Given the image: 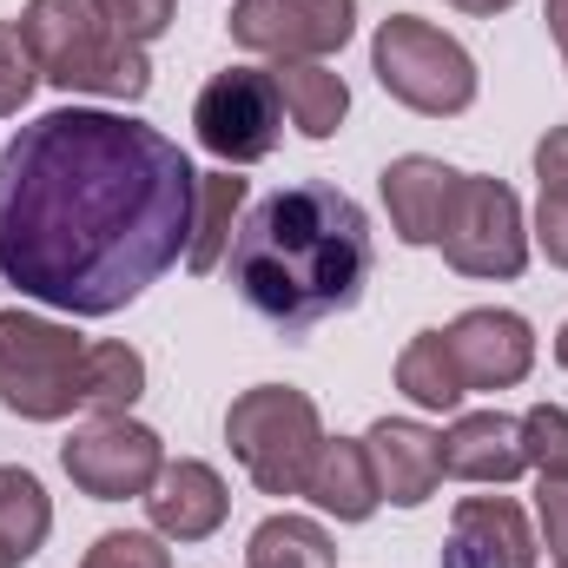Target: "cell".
<instances>
[{
	"label": "cell",
	"instance_id": "obj_1",
	"mask_svg": "<svg viewBox=\"0 0 568 568\" xmlns=\"http://www.w3.org/2000/svg\"><path fill=\"white\" fill-rule=\"evenodd\" d=\"M185 145L113 106H53L0 145V278L67 317H113L192 245Z\"/></svg>",
	"mask_w": 568,
	"mask_h": 568
},
{
	"label": "cell",
	"instance_id": "obj_2",
	"mask_svg": "<svg viewBox=\"0 0 568 568\" xmlns=\"http://www.w3.org/2000/svg\"><path fill=\"white\" fill-rule=\"evenodd\" d=\"M225 258H232V291L284 337H304L324 317L351 311L377 265L364 205L317 179L258 199Z\"/></svg>",
	"mask_w": 568,
	"mask_h": 568
},
{
	"label": "cell",
	"instance_id": "obj_3",
	"mask_svg": "<svg viewBox=\"0 0 568 568\" xmlns=\"http://www.w3.org/2000/svg\"><path fill=\"white\" fill-rule=\"evenodd\" d=\"M20 33L40 60V80H53L60 93H87V100H120L133 106L152 93V60L145 47H126L93 0H27Z\"/></svg>",
	"mask_w": 568,
	"mask_h": 568
},
{
	"label": "cell",
	"instance_id": "obj_4",
	"mask_svg": "<svg viewBox=\"0 0 568 568\" xmlns=\"http://www.w3.org/2000/svg\"><path fill=\"white\" fill-rule=\"evenodd\" d=\"M371 73H377V87H384L397 106H410V113H424V120H456V113H469V106H476V87H483L469 47H463L456 33L417 20V13H390V20L377 27V40H371Z\"/></svg>",
	"mask_w": 568,
	"mask_h": 568
},
{
	"label": "cell",
	"instance_id": "obj_5",
	"mask_svg": "<svg viewBox=\"0 0 568 568\" xmlns=\"http://www.w3.org/2000/svg\"><path fill=\"white\" fill-rule=\"evenodd\" d=\"M87 337L40 311H0V404L20 424H60L80 410Z\"/></svg>",
	"mask_w": 568,
	"mask_h": 568
},
{
	"label": "cell",
	"instance_id": "obj_6",
	"mask_svg": "<svg viewBox=\"0 0 568 568\" xmlns=\"http://www.w3.org/2000/svg\"><path fill=\"white\" fill-rule=\"evenodd\" d=\"M225 443L258 483V496H304L311 456L324 443V417L304 390L291 384H252L225 410Z\"/></svg>",
	"mask_w": 568,
	"mask_h": 568
},
{
	"label": "cell",
	"instance_id": "obj_7",
	"mask_svg": "<svg viewBox=\"0 0 568 568\" xmlns=\"http://www.w3.org/2000/svg\"><path fill=\"white\" fill-rule=\"evenodd\" d=\"M436 252L463 278H503V284L523 278L529 272V219H523V199L503 179H489V172H463L456 192H449Z\"/></svg>",
	"mask_w": 568,
	"mask_h": 568
},
{
	"label": "cell",
	"instance_id": "obj_8",
	"mask_svg": "<svg viewBox=\"0 0 568 568\" xmlns=\"http://www.w3.org/2000/svg\"><path fill=\"white\" fill-rule=\"evenodd\" d=\"M192 133L219 165H258L284 140V100L272 67H225L192 100Z\"/></svg>",
	"mask_w": 568,
	"mask_h": 568
},
{
	"label": "cell",
	"instance_id": "obj_9",
	"mask_svg": "<svg viewBox=\"0 0 568 568\" xmlns=\"http://www.w3.org/2000/svg\"><path fill=\"white\" fill-rule=\"evenodd\" d=\"M60 469L93 503H126V496L145 503L159 469H165V443L140 417H93V424H80L60 443Z\"/></svg>",
	"mask_w": 568,
	"mask_h": 568
},
{
	"label": "cell",
	"instance_id": "obj_10",
	"mask_svg": "<svg viewBox=\"0 0 568 568\" xmlns=\"http://www.w3.org/2000/svg\"><path fill=\"white\" fill-rule=\"evenodd\" d=\"M232 40L265 60H331L357 33V0H239Z\"/></svg>",
	"mask_w": 568,
	"mask_h": 568
},
{
	"label": "cell",
	"instance_id": "obj_11",
	"mask_svg": "<svg viewBox=\"0 0 568 568\" xmlns=\"http://www.w3.org/2000/svg\"><path fill=\"white\" fill-rule=\"evenodd\" d=\"M443 337H449V357H456V371H463L469 390H516L536 371V331H529L523 311L476 304Z\"/></svg>",
	"mask_w": 568,
	"mask_h": 568
},
{
	"label": "cell",
	"instance_id": "obj_12",
	"mask_svg": "<svg viewBox=\"0 0 568 568\" xmlns=\"http://www.w3.org/2000/svg\"><path fill=\"white\" fill-rule=\"evenodd\" d=\"M436 562L443 568H536L542 542H536L523 503H509V496H463Z\"/></svg>",
	"mask_w": 568,
	"mask_h": 568
},
{
	"label": "cell",
	"instance_id": "obj_13",
	"mask_svg": "<svg viewBox=\"0 0 568 568\" xmlns=\"http://www.w3.org/2000/svg\"><path fill=\"white\" fill-rule=\"evenodd\" d=\"M145 516H152V536H165V542H212L232 516V489L212 463L179 456V463L159 469V483L145 496Z\"/></svg>",
	"mask_w": 568,
	"mask_h": 568
},
{
	"label": "cell",
	"instance_id": "obj_14",
	"mask_svg": "<svg viewBox=\"0 0 568 568\" xmlns=\"http://www.w3.org/2000/svg\"><path fill=\"white\" fill-rule=\"evenodd\" d=\"M364 449H371V469H377V489L390 509H424L443 483V436L417 417H384V424L364 429Z\"/></svg>",
	"mask_w": 568,
	"mask_h": 568
},
{
	"label": "cell",
	"instance_id": "obj_15",
	"mask_svg": "<svg viewBox=\"0 0 568 568\" xmlns=\"http://www.w3.org/2000/svg\"><path fill=\"white\" fill-rule=\"evenodd\" d=\"M456 179H463V172H456V165H443V159H429V152H404V159H390V165H384L377 192H384L390 232H397L404 245H436Z\"/></svg>",
	"mask_w": 568,
	"mask_h": 568
},
{
	"label": "cell",
	"instance_id": "obj_16",
	"mask_svg": "<svg viewBox=\"0 0 568 568\" xmlns=\"http://www.w3.org/2000/svg\"><path fill=\"white\" fill-rule=\"evenodd\" d=\"M529 469V443H523V417L503 410H469L443 429V476L456 483H516Z\"/></svg>",
	"mask_w": 568,
	"mask_h": 568
},
{
	"label": "cell",
	"instance_id": "obj_17",
	"mask_svg": "<svg viewBox=\"0 0 568 568\" xmlns=\"http://www.w3.org/2000/svg\"><path fill=\"white\" fill-rule=\"evenodd\" d=\"M304 496H311V509H317V516L371 523V516L384 509V489H377V469H371L364 436H324V443H317V456H311Z\"/></svg>",
	"mask_w": 568,
	"mask_h": 568
},
{
	"label": "cell",
	"instance_id": "obj_18",
	"mask_svg": "<svg viewBox=\"0 0 568 568\" xmlns=\"http://www.w3.org/2000/svg\"><path fill=\"white\" fill-rule=\"evenodd\" d=\"M252 199V179H239V165H219V172H199V199H192V245H185V272L192 278H212L239 239V212Z\"/></svg>",
	"mask_w": 568,
	"mask_h": 568
},
{
	"label": "cell",
	"instance_id": "obj_19",
	"mask_svg": "<svg viewBox=\"0 0 568 568\" xmlns=\"http://www.w3.org/2000/svg\"><path fill=\"white\" fill-rule=\"evenodd\" d=\"M272 80H278L284 120H291L304 140H331V133H344V113H351V87H344V73H331L324 60H284V67H272Z\"/></svg>",
	"mask_w": 568,
	"mask_h": 568
},
{
	"label": "cell",
	"instance_id": "obj_20",
	"mask_svg": "<svg viewBox=\"0 0 568 568\" xmlns=\"http://www.w3.org/2000/svg\"><path fill=\"white\" fill-rule=\"evenodd\" d=\"M397 390H404L417 410H436V417H456V410H463L469 384H463V371H456L443 331H417V337L404 344V357H397Z\"/></svg>",
	"mask_w": 568,
	"mask_h": 568
},
{
	"label": "cell",
	"instance_id": "obj_21",
	"mask_svg": "<svg viewBox=\"0 0 568 568\" xmlns=\"http://www.w3.org/2000/svg\"><path fill=\"white\" fill-rule=\"evenodd\" d=\"M47 536H53V503H47L40 476L20 463H0V556L20 568L27 556L47 549Z\"/></svg>",
	"mask_w": 568,
	"mask_h": 568
},
{
	"label": "cell",
	"instance_id": "obj_22",
	"mask_svg": "<svg viewBox=\"0 0 568 568\" xmlns=\"http://www.w3.org/2000/svg\"><path fill=\"white\" fill-rule=\"evenodd\" d=\"M245 568H337V542L317 516H265L245 542Z\"/></svg>",
	"mask_w": 568,
	"mask_h": 568
},
{
	"label": "cell",
	"instance_id": "obj_23",
	"mask_svg": "<svg viewBox=\"0 0 568 568\" xmlns=\"http://www.w3.org/2000/svg\"><path fill=\"white\" fill-rule=\"evenodd\" d=\"M145 397V357L133 344H87V371H80V410L93 417H133Z\"/></svg>",
	"mask_w": 568,
	"mask_h": 568
},
{
	"label": "cell",
	"instance_id": "obj_24",
	"mask_svg": "<svg viewBox=\"0 0 568 568\" xmlns=\"http://www.w3.org/2000/svg\"><path fill=\"white\" fill-rule=\"evenodd\" d=\"M40 87V60L20 33V20H0V120H13Z\"/></svg>",
	"mask_w": 568,
	"mask_h": 568
},
{
	"label": "cell",
	"instance_id": "obj_25",
	"mask_svg": "<svg viewBox=\"0 0 568 568\" xmlns=\"http://www.w3.org/2000/svg\"><path fill=\"white\" fill-rule=\"evenodd\" d=\"M523 443H529V469L568 483V410L562 404H536L523 417Z\"/></svg>",
	"mask_w": 568,
	"mask_h": 568
},
{
	"label": "cell",
	"instance_id": "obj_26",
	"mask_svg": "<svg viewBox=\"0 0 568 568\" xmlns=\"http://www.w3.org/2000/svg\"><path fill=\"white\" fill-rule=\"evenodd\" d=\"M80 568H172V549L159 542V536H145V529H106Z\"/></svg>",
	"mask_w": 568,
	"mask_h": 568
},
{
	"label": "cell",
	"instance_id": "obj_27",
	"mask_svg": "<svg viewBox=\"0 0 568 568\" xmlns=\"http://www.w3.org/2000/svg\"><path fill=\"white\" fill-rule=\"evenodd\" d=\"M100 7V20L126 40V47H152L165 27H172V13H179V0H93Z\"/></svg>",
	"mask_w": 568,
	"mask_h": 568
},
{
	"label": "cell",
	"instance_id": "obj_28",
	"mask_svg": "<svg viewBox=\"0 0 568 568\" xmlns=\"http://www.w3.org/2000/svg\"><path fill=\"white\" fill-rule=\"evenodd\" d=\"M529 245L556 265V272H568V199H556V192H542V205H536V225H529Z\"/></svg>",
	"mask_w": 568,
	"mask_h": 568
},
{
	"label": "cell",
	"instance_id": "obj_29",
	"mask_svg": "<svg viewBox=\"0 0 568 568\" xmlns=\"http://www.w3.org/2000/svg\"><path fill=\"white\" fill-rule=\"evenodd\" d=\"M536 516H542V542H549V556L568 562V483L542 476V489H536Z\"/></svg>",
	"mask_w": 568,
	"mask_h": 568
},
{
	"label": "cell",
	"instance_id": "obj_30",
	"mask_svg": "<svg viewBox=\"0 0 568 568\" xmlns=\"http://www.w3.org/2000/svg\"><path fill=\"white\" fill-rule=\"evenodd\" d=\"M536 179H542V192L568 199V126H549L536 140Z\"/></svg>",
	"mask_w": 568,
	"mask_h": 568
},
{
	"label": "cell",
	"instance_id": "obj_31",
	"mask_svg": "<svg viewBox=\"0 0 568 568\" xmlns=\"http://www.w3.org/2000/svg\"><path fill=\"white\" fill-rule=\"evenodd\" d=\"M542 20H549V33H556V47L568 60V0H542Z\"/></svg>",
	"mask_w": 568,
	"mask_h": 568
},
{
	"label": "cell",
	"instance_id": "obj_32",
	"mask_svg": "<svg viewBox=\"0 0 568 568\" xmlns=\"http://www.w3.org/2000/svg\"><path fill=\"white\" fill-rule=\"evenodd\" d=\"M456 13H476V20H496V13H509L516 0H449Z\"/></svg>",
	"mask_w": 568,
	"mask_h": 568
},
{
	"label": "cell",
	"instance_id": "obj_33",
	"mask_svg": "<svg viewBox=\"0 0 568 568\" xmlns=\"http://www.w3.org/2000/svg\"><path fill=\"white\" fill-rule=\"evenodd\" d=\"M556 364H562V371H568V324H562V331H556Z\"/></svg>",
	"mask_w": 568,
	"mask_h": 568
},
{
	"label": "cell",
	"instance_id": "obj_34",
	"mask_svg": "<svg viewBox=\"0 0 568 568\" xmlns=\"http://www.w3.org/2000/svg\"><path fill=\"white\" fill-rule=\"evenodd\" d=\"M0 568H13V562H7V556H0Z\"/></svg>",
	"mask_w": 568,
	"mask_h": 568
},
{
	"label": "cell",
	"instance_id": "obj_35",
	"mask_svg": "<svg viewBox=\"0 0 568 568\" xmlns=\"http://www.w3.org/2000/svg\"><path fill=\"white\" fill-rule=\"evenodd\" d=\"M556 568H568V562H556Z\"/></svg>",
	"mask_w": 568,
	"mask_h": 568
},
{
	"label": "cell",
	"instance_id": "obj_36",
	"mask_svg": "<svg viewBox=\"0 0 568 568\" xmlns=\"http://www.w3.org/2000/svg\"><path fill=\"white\" fill-rule=\"evenodd\" d=\"M562 67H568V60H562Z\"/></svg>",
	"mask_w": 568,
	"mask_h": 568
}]
</instances>
